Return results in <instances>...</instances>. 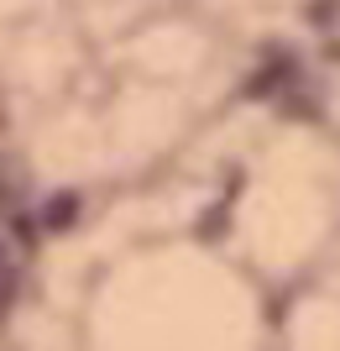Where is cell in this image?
I'll return each mask as SVG.
<instances>
[{
	"mask_svg": "<svg viewBox=\"0 0 340 351\" xmlns=\"http://www.w3.org/2000/svg\"><path fill=\"white\" fill-rule=\"evenodd\" d=\"M16 5H27V0H0V11H5V16H11Z\"/></svg>",
	"mask_w": 340,
	"mask_h": 351,
	"instance_id": "1",
	"label": "cell"
}]
</instances>
